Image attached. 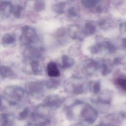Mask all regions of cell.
I'll list each match as a JSON object with an SVG mask.
<instances>
[{
	"label": "cell",
	"instance_id": "obj_1",
	"mask_svg": "<svg viewBox=\"0 0 126 126\" xmlns=\"http://www.w3.org/2000/svg\"><path fill=\"white\" fill-rule=\"evenodd\" d=\"M37 39V34L34 29L29 26H25L22 28L20 37L21 44L28 47L31 46Z\"/></svg>",
	"mask_w": 126,
	"mask_h": 126
},
{
	"label": "cell",
	"instance_id": "obj_2",
	"mask_svg": "<svg viewBox=\"0 0 126 126\" xmlns=\"http://www.w3.org/2000/svg\"><path fill=\"white\" fill-rule=\"evenodd\" d=\"M43 50L42 48H40L29 46L24 53V62H28L39 59L42 57Z\"/></svg>",
	"mask_w": 126,
	"mask_h": 126
},
{
	"label": "cell",
	"instance_id": "obj_3",
	"mask_svg": "<svg viewBox=\"0 0 126 126\" xmlns=\"http://www.w3.org/2000/svg\"><path fill=\"white\" fill-rule=\"evenodd\" d=\"M13 6L9 1H2L0 4V12L1 15L5 16H8L12 13Z\"/></svg>",
	"mask_w": 126,
	"mask_h": 126
},
{
	"label": "cell",
	"instance_id": "obj_4",
	"mask_svg": "<svg viewBox=\"0 0 126 126\" xmlns=\"http://www.w3.org/2000/svg\"><path fill=\"white\" fill-rule=\"evenodd\" d=\"M83 114L85 120L90 123H93L97 117L96 111L90 106L85 108Z\"/></svg>",
	"mask_w": 126,
	"mask_h": 126
},
{
	"label": "cell",
	"instance_id": "obj_5",
	"mask_svg": "<svg viewBox=\"0 0 126 126\" xmlns=\"http://www.w3.org/2000/svg\"><path fill=\"white\" fill-rule=\"evenodd\" d=\"M68 33L70 37L73 39H79L81 38V33L79 26L78 25L73 24L69 26Z\"/></svg>",
	"mask_w": 126,
	"mask_h": 126
},
{
	"label": "cell",
	"instance_id": "obj_6",
	"mask_svg": "<svg viewBox=\"0 0 126 126\" xmlns=\"http://www.w3.org/2000/svg\"><path fill=\"white\" fill-rule=\"evenodd\" d=\"M48 75L50 77H57L60 76V72L56 64L54 62H49L46 68Z\"/></svg>",
	"mask_w": 126,
	"mask_h": 126
},
{
	"label": "cell",
	"instance_id": "obj_7",
	"mask_svg": "<svg viewBox=\"0 0 126 126\" xmlns=\"http://www.w3.org/2000/svg\"><path fill=\"white\" fill-rule=\"evenodd\" d=\"M30 67L32 73L35 75H39L42 72V68L38 60H33L30 62Z\"/></svg>",
	"mask_w": 126,
	"mask_h": 126
},
{
	"label": "cell",
	"instance_id": "obj_8",
	"mask_svg": "<svg viewBox=\"0 0 126 126\" xmlns=\"http://www.w3.org/2000/svg\"><path fill=\"white\" fill-rule=\"evenodd\" d=\"M15 42L16 38L15 36L11 34H5L2 38V44L4 46H8L14 45Z\"/></svg>",
	"mask_w": 126,
	"mask_h": 126
},
{
	"label": "cell",
	"instance_id": "obj_9",
	"mask_svg": "<svg viewBox=\"0 0 126 126\" xmlns=\"http://www.w3.org/2000/svg\"><path fill=\"white\" fill-rule=\"evenodd\" d=\"M62 67L64 68L70 67L73 65L74 61L73 59L67 55L63 56L62 58Z\"/></svg>",
	"mask_w": 126,
	"mask_h": 126
},
{
	"label": "cell",
	"instance_id": "obj_10",
	"mask_svg": "<svg viewBox=\"0 0 126 126\" xmlns=\"http://www.w3.org/2000/svg\"><path fill=\"white\" fill-rule=\"evenodd\" d=\"M67 3L62 2L54 4L52 8L53 10L58 14H63L65 12V8Z\"/></svg>",
	"mask_w": 126,
	"mask_h": 126
},
{
	"label": "cell",
	"instance_id": "obj_11",
	"mask_svg": "<svg viewBox=\"0 0 126 126\" xmlns=\"http://www.w3.org/2000/svg\"><path fill=\"white\" fill-rule=\"evenodd\" d=\"M24 11L23 6L20 4H16L13 6L12 14L16 18L21 17Z\"/></svg>",
	"mask_w": 126,
	"mask_h": 126
},
{
	"label": "cell",
	"instance_id": "obj_12",
	"mask_svg": "<svg viewBox=\"0 0 126 126\" xmlns=\"http://www.w3.org/2000/svg\"><path fill=\"white\" fill-rule=\"evenodd\" d=\"M13 74V71L11 68L4 65H2L0 67V75L3 78L10 77Z\"/></svg>",
	"mask_w": 126,
	"mask_h": 126
},
{
	"label": "cell",
	"instance_id": "obj_13",
	"mask_svg": "<svg viewBox=\"0 0 126 126\" xmlns=\"http://www.w3.org/2000/svg\"><path fill=\"white\" fill-rule=\"evenodd\" d=\"M45 7V4L43 1H36L34 4V9L36 12H40L44 10Z\"/></svg>",
	"mask_w": 126,
	"mask_h": 126
},
{
	"label": "cell",
	"instance_id": "obj_14",
	"mask_svg": "<svg viewBox=\"0 0 126 126\" xmlns=\"http://www.w3.org/2000/svg\"><path fill=\"white\" fill-rule=\"evenodd\" d=\"M67 15L69 18H74L77 16V12L74 7L69 8L67 11Z\"/></svg>",
	"mask_w": 126,
	"mask_h": 126
},
{
	"label": "cell",
	"instance_id": "obj_15",
	"mask_svg": "<svg viewBox=\"0 0 126 126\" xmlns=\"http://www.w3.org/2000/svg\"><path fill=\"white\" fill-rule=\"evenodd\" d=\"M66 34V31L64 28H61L59 29L56 32V36L59 38H62Z\"/></svg>",
	"mask_w": 126,
	"mask_h": 126
},
{
	"label": "cell",
	"instance_id": "obj_16",
	"mask_svg": "<svg viewBox=\"0 0 126 126\" xmlns=\"http://www.w3.org/2000/svg\"><path fill=\"white\" fill-rule=\"evenodd\" d=\"M117 84L123 90H126V80L124 79H119L116 81Z\"/></svg>",
	"mask_w": 126,
	"mask_h": 126
},
{
	"label": "cell",
	"instance_id": "obj_17",
	"mask_svg": "<svg viewBox=\"0 0 126 126\" xmlns=\"http://www.w3.org/2000/svg\"><path fill=\"white\" fill-rule=\"evenodd\" d=\"M59 84V82L55 79H50L47 81L46 84L49 87H53L57 86Z\"/></svg>",
	"mask_w": 126,
	"mask_h": 126
},
{
	"label": "cell",
	"instance_id": "obj_18",
	"mask_svg": "<svg viewBox=\"0 0 126 126\" xmlns=\"http://www.w3.org/2000/svg\"><path fill=\"white\" fill-rule=\"evenodd\" d=\"M94 92L95 94H97L99 92L100 90V84L98 82L95 83L93 87Z\"/></svg>",
	"mask_w": 126,
	"mask_h": 126
},
{
	"label": "cell",
	"instance_id": "obj_19",
	"mask_svg": "<svg viewBox=\"0 0 126 126\" xmlns=\"http://www.w3.org/2000/svg\"><path fill=\"white\" fill-rule=\"evenodd\" d=\"M98 126H111V125H110V124H102L99 125Z\"/></svg>",
	"mask_w": 126,
	"mask_h": 126
}]
</instances>
